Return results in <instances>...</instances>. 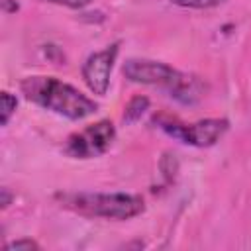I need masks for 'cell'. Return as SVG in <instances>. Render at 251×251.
I'll list each match as a JSON object with an SVG mask.
<instances>
[{"instance_id":"1","label":"cell","mask_w":251,"mask_h":251,"mask_svg":"<svg viewBox=\"0 0 251 251\" xmlns=\"http://www.w3.org/2000/svg\"><path fill=\"white\" fill-rule=\"evenodd\" d=\"M20 88L29 102L73 122L84 120L98 110V104L92 98L55 76H25L20 82Z\"/></svg>"},{"instance_id":"2","label":"cell","mask_w":251,"mask_h":251,"mask_svg":"<svg viewBox=\"0 0 251 251\" xmlns=\"http://www.w3.org/2000/svg\"><path fill=\"white\" fill-rule=\"evenodd\" d=\"M122 71H124L126 78L131 82L165 88L171 98H175L176 102H180L184 106H192V104L200 102L206 92V86L198 76L180 73L163 61L131 57L124 63Z\"/></svg>"},{"instance_id":"3","label":"cell","mask_w":251,"mask_h":251,"mask_svg":"<svg viewBox=\"0 0 251 251\" xmlns=\"http://www.w3.org/2000/svg\"><path fill=\"white\" fill-rule=\"evenodd\" d=\"M57 200L71 212L104 220H129L145 210L143 198L129 192H65Z\"/></svg>"},{"instance_id":"4","label":"cell","mask_w":251,"mask_h":251,"mask_svg":"<svg viewBox=\"0 0 251 251\" xmlns=\"http://www.w3.org/2000/svg\"><path fill=\"white\" fill-rule=\"evenodd\" d=\"M153 122L167 135L194 147H212L229 129V122L226 118H206L194 124H184L173 116H157Z\"/></svg>"},{"instance_id":"5","label":"cell","mask_w":251,"mask_h":251,"mask_svg":"<svg viewBox=\"0 0 251 251\" xmlns=\"http://www.w3.org/2000/svg\"><path fill=\"white\" fill-rule=\"evenodd\" d=\"M116 139V126L110 120H100L67 137L63 151L73 159H94L104 155Z\"/></svg>"},{"instance_id":"6","label":"cell","mask_w":251,"mask_h":251,"mask_svg":"<svg viewBox=\"0 0 251 251\" xmlns=\"http://www.w3.org/2000/svg\"><path fill=\"white\" fill-rule=\"evenodd\" d=\"M120 53V43H110L108 47L92 53L86 57L84 65H82V78L86 82V86L90 88V92L104 96L110 88V75L114 69V63L118 59Z\"/></svg>"},{"instance_id":"7","label":"cell","mask_w":251,"mask_h":251,"mask_svg":"<svg viewBox=\"0 0 251 251\" xmlns=\"http://www.w3.org/2000/svg\"><path fill=\"white\" fill-rule=\"evenodd\" d=\"M147 110H149V98L137 94V96H133V98L126 104V108H124V122H126L127 126H129V124H135Z\"/></svg>"},{"instance_id":"8","label":"cell","mask_w":251,"mask_h":251,"mask_svg":"<svg viewBox=\"0 0 251 251\" xmlns=\"http://www.w3.org/2000/svg\"><path fill=\"white\" fill-rule=\"evenodd\" d=\"M16 108H18V98L12 92L4 90L0 94V124L2 126H8L10 118L16 114Z\"/></svg>"},{"instance_id":"9","label":"cell","mask_w":251,"mask_h":251,"mask_svg":"<svg viewBox=\"0 0 251 251\" xmlns=\"http://www.w3.org/2000/svg\"><path fill=\"white\" fill-rule=\"evenodd\" d=\"M175 6L180 8H194V10H208V8H216L220 4H224L226 0H169Z\"/></svg>"},{"instance_id":"10","label":"cell","mask_w":251,"mask_h":251,"mask_svg":"<svg viewBox=\"0 0 251 251\" xmlns=\"http://www.w3.org/2000/svg\"><path fill=\"white\" fill-rule=\"evenodd\" d=\"M4 249H6V251H22V249L31 251V249H39V243L33 241V239H27V237H25V239H16V241L6 243Z\"/></svg>"},{"instance_id":"11","label":"cell","mask_w":251,"mask_h":251,"mask_svg":"<svg viewBox=\"0 0 251 251\" xmlns=\"http://www.w3.org/2000/svg\"><path fill=\"white\" fill-rule=\"evenodd\" d=\"M53 4H59V6H65V8H71V10H82L86 8L92 0H49Z\"/></svg>"},{"instance_id":"12","label":"cell","mask_w":251,"mask_h":251,"mask_svg":"<svg viewBox=\"0 0 251 251\" xmlns=\"http://www.w3.org/2000/svg\"><path fill=\"white\" fill-rule=\"evenodd\" d=\"M0 4H2V12L4 14H14L20 8V4L16 0H0Z\"/></svg>"},{"instance_id":"13","label":"cell","mask_w":251,"mask_h":251,"mask_svg":"<svg viewBox=\"0 0 251 251\" xmlns=\"http://www.w3.org/2000/svg\"><path fill=\"white\" fill-rule=\"evenodd\" d=\"M0 194H2V200H0L2 208H8V206H10V202H12V194H10V190L4 186V188L0 190Z\"/></svg>"}]
</instances>
